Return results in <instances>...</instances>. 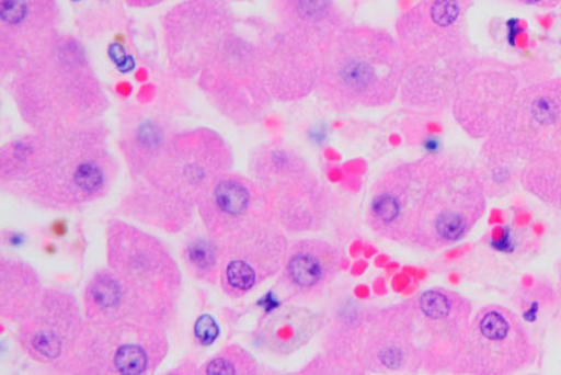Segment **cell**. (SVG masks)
Segmentation results:
<instances>
[{
	"label": "cell",
	"mask_w": 561,
	"mask_h": 375,
	"mask_svg": "<svg viewBox=\"0 0 561 375\" xmlns=\"http://www.w3.org/2000/svg\"><path fill=\"white\" fill-rule=\"evenodd\" d=\"M485 209L480 172L453 158L389 170L373 189L368 223L390 241L428 250L459 242Z\"/></svg>",
	"instance_id": "1"
},
{
	"label": "cell",
	"mask_w": 561,
	"mask_h": 375,
	"mask_svg": "<svg viewBox=\"0 0 561 375\" xmlns=\"http://www.w3.org/2000/svg\"><path fill=\"white\" fill-rule=\"evenodd\" d=\"M118 174L102 120L32 132L0 148V188L33 206L72 212L107 196Z\"/></svg>",
	"instance_id": "2"
},
{
	"label": "cell",
	"mask_w": 561,
	"mask_h": 375,
	"mask_svg": "<svg viewBox=\"0 0 561 375\" xmlns=\"http://www.w3.org/2000/svg\"><path fill=\"white\" fill-rule=\"evenodd\" d=\"M4 84L32 132H59L99 122L110 107L87 45L62 30Z\"/></svg>",
	"instance_id": "3"
},
{
	"label": "cell",
	"mask_w": 561,
	"mask_h": 375,
	"mask_svg": "<svg viewBox=\"0 0 561 375\" xmlns=\"http://www.w3.org/2000/svg\"><path fill=\"white\" fill-rule=\"evenodd\" d=\"M233 159L232 147L215 129L175 132L157 161L133 180L119 209L147 227L183 231L192 224L205 190L232 170Z\"/></svg>",
	"instance_id": "4"
},
{
	"label": "cell",
	"mask_w": 561,
	"mask_h": 375,
	"mask_svg": "<svg viewBox=\"0 0 561 375\" xmlns=\"http://www.w3.org/2000/svg\"><path fill=\"white\" fill-rule=\"evenodd\" d=\"M472 7V0H420L398 19L404 104L439 110L454 102L460 83L480 59L468 32Z\"/></svg>",
	"instance_id": "5"
},
{
	"label": "cell",
	"mask_w": 561,
	"mask_h": 375,
	"mask_svg": "<svg viewBox=\"0 0 561 375\" xmlns=\"http://www.w3.org/2000/svg\"><path fill=\"white\" fill-rule=\"evenodd\" d=\"M404 59L386 30L350 24L323 49L318 92L339 112L392 103L402 88Z\"/></svg>",
	"instance_id": "6"
},
{
	"label": "cell",
	"mask_w": 561,
	"mask_h": 375,
	"mask_svg": "<svg viewBox=\"0 0 561 375\" xmlns=\"http://www.w3.org/2000/svg\"><path fill=\"white\" fill-rule=\"evenodd\" d=\"M195 79L210 106L237 127L259 123L274 102L262 45L250 19L239 23Z\"/></svg>",
	"instance_id": "7"
},
{
	"label": "cell",
	"mask_w": 561,
	"mask_h": 375,
	"mask_svg": "<svg viewBox=\"0 0 561 375\" xmlns=\"http://www.w3.org/2000/svg\"><path fill=\"white\" fill-rule=\"evenodd\" d=\"M107 268L142 303L154 321L168 327L178 311L183 277L172 253L137 225H107Z\"/></svg>",
	"instance_id": "8"
},
{
	"label": "cell",
	"mask_w": 561,
	"mask_h": 375,
	"mask_svg": "<svg viewBox=\"0 0 561 375\" xmlns=\"http://www.w3.org/2000/svg\"><path fill=\"white\" fill-rule=\"evenodd\" d=\"M252 177L264 190L274 223L285 232L322 228L329 212L328 192L302 155L280 141L255 148Z\"/></svg>",
	"instance_id": "9"
},
{
	"label": "cell",
	"mask_w": 561,
	"mask_h": 375,
	"mask_svg": "<svg viewBox=\"0 0 561 375\" xmlns=\"http://www.w3.org/2000/svg\"><path fill=\"white\" fill-rule=\"evenodd\" d=\"M169 353L167 327L148 321L90 323L64 373L145 375L162 366Z\"/></svg>",
	"instance_id": "10"
},
{
	"label": "cell",
	"mask_w": 561,
	"mask_h": 375,
	"mask_svg": "<svg viewBox=\"0 0 561 375\" xmlns=\"http://www.w3.org/2000/svg\"><path fill=\"white\" fill-rule=\"evenodd\" d=\"M484 148L528 163L561 157V78L526 83Z\"/></svg>",
	"instance_id": "11"
},
{
	"label": "cell",
	"mask_w": 561,
	"mask_h": 375,
	"mask_svg": "<svg viewBox=\"0 0 561 375\" xmlns=\"http://www.w3.org/2000/svg\"><path fill=\"white\" fill-rule=\"evenodd\" d=\"M239 23L224 0H183L169 9L162 19V39L175 77L197 78Z\"/></svg>",
	"instance_id": "12"
},
{
	"label": "cell",
	"mask_w": 561,
	"mask_h": 375,
	"mask_svg": "<svg viewBox=\"0 0 561 375\" xmlns=\"http://www.w3.org/2000/svg\"><path fill=\"white\" fill-rule=\"evenodd\" d=\"M534 344L517 315L499 305L470 318L456 367L472 374H510L533 363Z\"/></svg>",
	"instance_id": "13"
},
{
	"label": "cell",
	"mask_w": 561,
	"mask_h": 375,
	"mask_svg": "<svg viewBox=\"0 0 561 375\" xmlns=\"http://www.w3.org/2000/svg\"><path fill=\"white\" fill-rule=\"evenodd\" d=\"M87 328L83 307L67 289L48 287L18 323V342L33 362L64 373Z\"/></svg>",
	"instance_id": "14"
},
{
	"label": "cell",
	"mask_w": 561,
	"mask_h": 375,
	"mask_svg": "<svg viewBox=\"0 0 561 375\" xmlns=\"http://www.w3.org/2000/svg\"><path fill=\"white\" fill-rule=\"evenodd\" d=\"M526 68L479 59L460 83L454 99V112L465 132L474 138H489L508 112L526 83Z\"/></svg>",
	"instance_id": "15"
},
{
	"label": "cell",
	"mask_w": 561,
	"mask_h": 375,
	"mask_svg": "<svg viewBox=\"0 0 561 375\" xmlns=\"http://www.w3.org/2000/svg\"><path fill=\"white\" fill-rule=\"evenodd\" d=\"M285 231L274 221L255 225L220 242L222 270L219 284L230 298H243L277 276L288 253Z\"/></svg>",
	"instance_id": "16"
},
{
	"label": "cell",
	"mask_w": 561,
	"mask_h": 375,
	"mask_svg": "<svg viewBox=\"0 0 561 375\" xmlns=\"http://www.w3.org/2000/svg\"><path fill=\"white\" fill-rule=\"evenodd\" d=\"M250 22L262 45L274 102H298L318 90L322 49L263 18H250Z\"/></svg>",
	"instance_id": "17"
},
{
	"label": "cell",
	"mask_w": 561,
	"mask_h": 375,
	"mask_svg": "<svg viewBox=\"0 0 561 375\" xmlns=\"http://www.w3.org/2000/svg\"><path fill=\"white\" fill-rule=\"evenodd\" d=\"M197 213L205 232L224 242L255 225L274 221L264 190L233 170L219 177L199 198Z\"/></svg>",
	"instance_id": "18"
},
{
	"label": "cell",
	"mask_w": 561,
	"mask_h": 375,
	"mask_svg": "<svg viewBox=\"0 0 561 375\" xmlns=\"http://www.w3.org/2000/svg\"><path fill=\"white\" fill-rule=\"evenodd\" d=\"M59 0H0V79L7 82L61 30Z\"/></svg>",
	"instance_id": "19"
},
{
	"label": "cell",
	"mask_w": 561,
	"mask_h": 375,
	"mask_svg": "<svg viewBox=\"0 0 561 375\" xmlns=\"http://www.w3.org/2000/svg\"><path fill=\"white\" fill-rule=\"evenodd\" d=\"M178 132L174 114L153 103H131L118 116V147L129 177H142Z\"/></svg>",
	"instance_id": "20"
},
{
	"label": "cell",
	"mask_w": 561,
	"mask_h": 375,
	"mask_svg": "<svg viewBox=\"0 0 561 375\" xmlns=\"http://www.w3.org/2000/svg\"><path fill=\"white\" fill-rule=\"evenodd\" d=\"M342 253L320 239H300L289 245L279 272V286L293 299H313L337 277Z\"/></svg>",
	"instance_id": "21"
},
{
	"label": "cell",
	"mask_w": 561,
	"mask_h": 375,
	"mask_svg": "<svg viewBox=\"0 0 561 375\" xmlns=\"http://www.w3.org/2000/svg\"><path fill=\"white\" fill-rule=\"evenodd\" d=\"M270 8L279 29L322 52L351 24L337 0H270Z\"/></svg>",
	"instance_id": "22"
},
{
	"label": "cell",
	"mask_w": 561,
	"mask_h": 375,
	"mask_svg": "<svg viewBox=\"0 0 561 375\" xmlns=\"http://www.w3.org/2000/svg\"><path fill=\"white\" fill-rule=\"evenodd\" d=\"M84 318L90 323L154 321L129 288L108 268L89 279L83 294ZM162 325V323H160Z\"/></svg>",
	"instance_id": "23"
},
{
	"label": "cell",
	"mask_w": 561,
	"mask_h": 375,
	"mask_svg": "<svg viewBox=\"0 0 561 375\" xmlns=\"http://www.w3.org/2000/svg\"><path fill=\"white\" fill-rule=\"evenodd\" d=\"M322 315L300 305H283L264 315L255 328V340L264 350L277 356H289L323 328Z\"/></svg>",
	"instance_id": "24"
},
{
	"label": "cell",
	"mask_w": 561,
	"mask_h": 375,
	"mask_svg": "<svg viewBox=\"0 0 561 375\" xmlns=\"http://www.w3.org/2000/svg\"><path fill=\"white\" fill-rule=\"evenodd\" d=\"M44 289L32 264L19 258L0 260V315L4 321H22L38 304Z\"/></svg>",
	"instance_id": "25"
},
{
	"label": "cell",
	"mask_w": 561,
	"mask_h": 375,
	"mask_svg": "<svg viewBox=\"0 0 561 375\" xmlns=\"http://www.w3.org/2000/svg\"><path fill=\"white\" fill-rule=\"evenodd\" d=\"M183 260L185 269L195 280L207 284H219L222 247L207 232L195 235L185 242Z\"/></svg>",
	"instance_id": "26"
},
{
	"label": "cell",
	"mask_w": 561,
	"mask_h": 375,
	"mask_svg": "<svg viewBox=\"0 0 561 375\" xmlns=\"http://www.w3.org/2000/svg\"><path fill=\"white\" fill-rule=\"evenodd\" d=\"M75 10V23L80 32L104 33L122 22L125 0H70Z\"/></svg>",
	"instance_id": "27"
},
{
	"label": "cell",
	"mask_w": 561,
	"mask_h": 375,
	"mask_svg": "<svg viewBox=\"0 0 561 375\" xmlns=\"http://www.w3.org/2000/svg\"><path fill=\"white\" fill-rule=\"evenodd\" d=\"M204 375H253L259 373V364L255 359L239 344L219 350L209 357L198 370Z\"/></svg>",
	"instance_id": "28"
},
{
	"label": "cell",
	"mask_w": 561,
	"mask_h": 375,
	"mask_svg": "<svg viewBox=\"0 0 561 375\" xmlns=\"http://www.w3.org/2000/svg\"><path fill=\"white\" fill-rule=\"evenodd\" d=\"M198 325L204 328V331L203 329L197 328L199 340H202L203 343L213 342L218 332L217 325H215L213 319H210L208 315H205L204 318L199 319Z\"/></svg>",
	"instance_id": "29"
},
{
	"label": "cell",
	"mask_w": 561,
	"mask_h": 375,
	"mask_svg": "<svg viewBox=\"0 0 561 375\" xmlns=\"http://www.w3.org/2000/svg\"><path fill=\"white\" fill-rule=\"evenodd\" d=\"M504 2L524 4V7H533L539 9L560 8L561 0H504Z\"/></svg>",
	"instance_id": "30"
},
{
	"label": "cell",
	"mask_w": 561,
	"mask_h": 375,
	"mask_svg": "<svg viewBox=\"0 0 561 375\" xmlns=\"http://www.w3.org/2000/svg\"><path fill=\"white\" fill-rule=\"evenodd\" d=\"M164 2H168V0H125L129 9H150Z\"/></svg>",
	"instance_id": "31"
},
{
	"label": "cell",
	"mask_w": 561,
	"mask_h": 375,
	"mask_svg": "<svg viewBox=\"0 0 561 375\" xmlns=\"http://www.w3.org/2000/svg\"><path fill=\"white\" fill-rule=\"evenodd\" d=\"M560 9H561V3H560Z\"/></svg>",
	"instance_id": "32"
},
{
	"label": "cell",
	"mask_w": 561,
	"mask_h": 375,
	"mask_svg": "<svg viewBox=\"0 0 561 375\" xmlns=\"http://www.w3.org/2000/svg\"><path fill=\"white\" fill-rule=\"evenodd\" d=\"M560 204H561V202H560Z\"/></svg>",
	"instance_id": "33"
}]
</instances>
